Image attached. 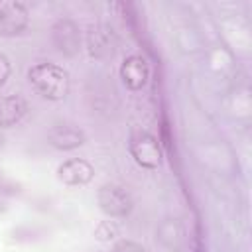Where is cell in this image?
Here are the masks:
<instances>
[{
	"label": "cell",
	"instance_id": "1",
	"mask_svg": "<svg viewBox=\"0 0 252 252\" xmlns=\"http://www.w3.org/2000/svg\"><path fill=\"white\" fill-rule=\"evenodd\" d=\"M28 81L47 100H63L69 93V73L57 63L41 61L30 67Z\"/></svg>",
	"mask_w": 252,
	"mask_h": 252
},
{
	"label": "cell",
	"instance_id": "2",
	"mask_svg": "<svg viewBox=\"0 0 252 252\" xmlns=\"http://www.w3.org/2000/svg\"><path fill=\"white\" fill-rule=\"evenodd\" d=\"M128 152L134 161L144 169H158L161 163V146L159 140L148 130L134 128L128 140Z\"/></svg>",
	"mask_w": 252,
	"mask_h": 252
},
{
	"label": "cell",
	"instance_id": "3",
	"mask_svg": "<svg viewBox=\"0 0 252 252\" xmlns=\"http://www.w3.org/2000/svg\"><path fill=\"white\" fill-rule=\"evenodd\" d=\"M96 203L98 209L110 219H124L134 209L132 195L116 183H104L96 193Z\"/></svg>",
	"mask_w": 252,
	"mask_h": 252
},
{
	"label": "cell",
	"instance_id": "4",
	"mask_svg": "<svg viewBox=\"0 0 252 252\" xmlns=\"http://www.w3.org/2000/svg\"><path fill=\"white\" fill-rule=\"evenodd\" d=\"M51 41L59 53L75 57L81 49V30L73 20L61 18L51 26Z\"/></svg>",
	"mask_w": 252,
	"mask_h": 252
},
{
	"label": "cell",
	"instance_id": "5",
	"mask_svg": "<svg viewBox=\"0 0 252 252\" xmlns=\"http://www.w3.org/2000/svg\"><path fill=\"white\" fill-rule=\"evenodd\" d=\"M30 24V14L22 2H0V35H20Z\"/></svg>",
	"mask_w": 252,
	"mask_h": 252
},
{
	"label": "cell",
	"instance_id": "6",
	"mask_svg": "<svg viewBox=\"0 0 252 252\" xmlns=\"http://www.w3.org/2000/svg\"><path fill=\"white\" fill-rule=\"evenodd\" d=\"M120 79L128 91H142L150 79V67L146 59L138 53L126 55L120 65Z\"/></svg>",
	"mask_w": 252,
	"mask_h": 252
},
{
	"label": "cell",
	"instance_id": "7",
	"mask_svg": "<svg viewBox=\"0 0 252 252\" xmlns=\"http://www.w3.org/2000/svg\"><path fill=\"white\" fill-rule=\"evenodd\" d=\"M94 177V167L85 158H69L57 167V179L65 185L79 187L91 183Z\"/></svg>",
	"mask_w": 252,
	"mask_h": 252
},
{
	"label": "cell",
	"instance_id": "8",
	"mask_svg": "<svg viewBox=\"0 0 252 252\" xmlns=\"http://www.w3.org/2000/svg\"><path fill=\"white\" fill-rule=\"evenodd\" d=\"M47 142L51 148H55L59 152H71V150L81 148L87 142V136L79 126L63 122V124H53L49 128Z\"/></svg>",
	"mask_w": 252,
	"mask_h": 252
},
{
	"label": "cell",
	"instance_id": "9",
	"mask_svg": "<svg viewBox=\"0 0 252 252\" xmlns=\"http://www.w3.org/2000/svg\"><path fill=\"white\" fill-rule=\"evenodd\" d=\"M28 114V102L20 94H8L0 98V130L16 126Z\"/></svg>",
	"mask_w": 252,
	"mask_h": 252
},
{
	"label": "cell",
	"instance_id": "10",
	"mask_svg": "<svg viewBox=\"0 0 252 252\" xmlns=\"http://www.w3.org/2000/svg\"><path fill=\"white\" fill-rule=\"evenodd\" d=\"M89 43V51L93 57H104L108 53H112V45H110V33L104 28H94L89 32L87 37Z\"/></svg>",
	"mask_w": 252,
	"mask_h": 252
},
{
	"label": "cell",
	"instance_id": "11",
	"mask_svg": "<svg viewBox=\"0 0 252 252\" xmlns=\"http://www.w3.org/2000/svg\"><path fill=\"white\" fill-rule=\"evenodd\" d=\"M118 236V226L112 220H100L94 226V238L98 242H112Z\"/></svg>",
	"mask_w": 252,
	"mask_h": 252
},
{
	"label": "cell",
	"instance_id": "12",
	"mask_svg": "<svg viewBox=\"0 0 252 252\" xmlns=\"http://www.w3.org/2000/svg\"><path fill=\"white\" fill-rule=\"evenodd\" d=\"M112 252H146V248L140 242H136V240L120 238V240H114Z\"/></svg>",
	"mask_w": 252,
	"mask_h": 252
},
{
	"label": "cell",
	"instance_id": "13",
	"mask_svg": "<svg viewBox=\"0 0 252 252\" xmlns=\"http://www.w3.org/2000/svg\"><path fill=\"white\" fill-rule=\"evenodd\" d=\"M12 75V65H10V59L0 51V87L10 79Z\"/></svg>",
	"mask_w": 252,
	"mask_h": 252
},
{
	"label": "cell",
	"instance_id": "14",
	"mask_svg": "<svg viewBox=\"0 0 252 252\" xmlns=\"http://www.w3.org/2000/svg\"><path fill=\"white\" fill-rule=\"evenodd\" d=\"M0 191L8 193V195H14V193H20V185L10 181L8 177H4V173H0Z\"/></svg>",
	"mask_w": 252,
	"mask_h": 252
},
{
	"label": "cell",
	"instance_id": "15",
	"mask_svg": "<svg viewBox=\"0 0 252 252\" xmlns=\"http://www.w3.org/2000/svg\"><path fill=\"white\" fill-rule=\"evenodd\" d=\"M4 142H6V138H4V134H2V130H0V150L4 148Z\"/></svg>",
	"mask_w": 252,
	"mask_h": 252
}]
</instances>
